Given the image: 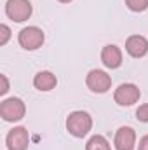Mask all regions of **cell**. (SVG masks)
I'll list each match as a JSON object with an SVG mask.
<instances>
[{
	"label": "cell",
	"instance_id": "13",
	"mask_svg": "<svg viewBox=\"0 0 148 150\" xmlns=\"http://www.w3.org/2000/svg\"><path fill=\"white\" fill-rule=\"evenodd\" d=\"M125 5L134 12H141L148 9V0H125Z\"/></svg>",
	"mask_w": 148,
	"mask_h": 150
},
{
	"label": "cell",
	"instance_id": "17",
	"mask_svg": "<svg viewBox=\"0 0 148 150\" xmlns=\"http://www.w3.org/2000/svg\"><path fill=\"white\" fill-rule=\"evenodd\" d=\"M138 150H148V136H143L141 140H140V147Z\"/></svg>",
	"mask_w": 148,
	"mask_h": 150
},
{
	"label": "cell",
	"instance_id": "8",
	"mask_svg": "<svg viewBox=\"0 0 148 150\" xmlns=\"http://www.w3.org/2000/svg\"><path fill=\"white\" fill-rule=\"evenodd\" d=\"M136 145V133L132 127L122 126L115 133V149L117 150H132Z\"/></svg>",
	"mask_w": 148,
	"mask_h": 150
},
{
	"label": "cell",
	"instance_id": "5",
	"mask_svg": "<svg viewBox=\"0 0 148 150\" xmlns=\"http://www.w3.org/2000/svg\"><path fill=\"white\" fill-rule=\"evenodd\" d=\"M140 87L134 86V84H120L117 89H115V101L120 105V107H131L134 105L138 100H140Z\"/></svg>",
	"mask_w": 148,
	"mask_h": 150
},
{
	"label": "cell",
	"instance_id": "6",
	"mask_svg": "<svg viewBox=\"0 0 148 150\" xmlns=\"http://www.w3.org/2000/svg\"><path fill=\"white\" fill-rule=\"evenodd\" d=\"M85 84L92 93H106L111 87V77L103 70H91L87 74Z\"/></svg>",
	"mask_w": 148,
	"mask_h": 150
},
{
	"label": "cell",
	"instance_id": "16",
	"mask_svg": "<svg viewBox=\"0 0 148 150\" xmlns=\"http://www.w3.org/2000/svg\"><path fill=\"white\" fill-rule=\"evenodd\" d=\"M0 80H2V89H0V94H5L9 91V80L5 75H0Z\"/></svg>",
	"mask_w": 148,
	"mask_h": 150
},
{
	"label": "cell",
	"instance_id": "3",
	"mask_svg": "<svg viewBox=\"0 0 148 150\" xmlns=\"http://www.w3.org/2000/svg\"><path fill=\"white\" fill-rule=\"evenodd\" d=\"M25 112H26V107H25L23 100H19V98H7L0 105V115L9 122L21 120L25 117Z\"/></svg>",
	"mask_w": 148,
	"mask_h": 150
},
{
	"label": "cell",
	"instance_id": "9",
	"mask_svg": "<svg viewBox=\"0 0 148 150\" xmlns=\"http://www.w3.org/2000/svg\"><path fill=\"white\" fill-rule=\"evenodd\" d=\"M125 51L132 58H143L148 52V40L143 35H131L125 40Z\"/></svg>",
	"mask_w": 148,
	"mask_h": 150
},
{
	"label": "cell",
	"instance_id": "15",
	"mask_svg": "<svg viewBox=\"0 0 148 150\" xmlns=\"http://www.w3.org/2000/svg\"><path fill=\"white\" fill-rule=\"evenodd\" d=\"M136 117H138V120H141V122H148V103L141 105V107L136 110Z\"/></svg>",
	"mask_w": 148,
	"mask_h": 150
},
{
	"label": "cell",
	"instance_id": "2",
	"mask_svg": "<svg viewBox=\"0 0 148 150\" xmlns=\"http://www.w3.org/2000/svg\"><path fill=\"white\" fill-rule=\"evenodd\" d=\"M32 4L30 0H7L5 4V14L16 21V23H23L32 16Z\"/></svg>",
	"mask_w": 148,
	"mask_h": 150
},
{
	"label": "cell",
	"instance_id": "7",
	"mask_svg": "<svg viewBox=\"0 0 148 150\" xmlns=\"http://www.w3.org/2000/svg\"><path fill=\"white\" fill-rule=\"evenodd\" d=\"M7 149L9 150H26L28 149V143H30V138H28V131L25 127H14L9 131L7 134Z\"/></svg>",
	"mask_w": 148,
	"mask_h": 150
},
{
	"label": "cell",
	"instance_id": "18",
	"mask_svg": "<svg viewBox=\"0 0 148 150\" xmlns=\"http://www.w3.org/2000/svg\"><path fill=\"white\" fill-rule=\"evenodd\" d=\"M59 2H63V4H68V2H72V0H59Z\"/></svg>",
	"mask_w": 148,
	"mask_h": 150
},
{
	"label": "cell",
	"instance_id": "1",
	"mask_svg": "<svg viewBox=\"0 0 148 150\" xmlns=\"http://www.w3.org/2000/svg\"><path fill=\"white\" fill-rule=\"evenodd\" d=\"M92 127V117L87 112H82V110H77L72 112L66 119V129L70 134H73L77 138H84Z\"/></svg>",
	"mask_w": 148,
	"mask_h": 150
},
{
	"label": "cell",
	"instance_id": "14",
	"mask_svg": "<svg viewBox=\"0 0 148 150\" xmlns=\"http://www.w3.org/2000/svg\"><path fill=\"white\" fill-rule=\"evenodd\" d=\"M11 38V28L7 25H0V45H5Z\"/></svg>",
	"mask_w": 148,
	"mask_h": 150
},
{
	"label": "cell",
	"instance_id": "11",
	"mask_svg": "<svg viewBox=\"0 0 148 150\" xmlns=\"http://www.w3.org/2000/svg\"><path fill=\"white\" fill-rule=\"evenodd\" d=\"M56 84H58L56 75L52 74V72H49V70L38 72L35 75V79H33V86L37 87L38 91H51V89L56 87Z\"/></svg>",
	"mask_w": 148,
	"mask_h": 150
},
{
	"label": "cell",
	"instance_id": "12",
	"mask_svg": "<svg viewBox=\"0 0 148 150\" xmlns=\"http://www.w3.org/2000/svg\"><path fill=\"white\" fill-rule=\"evenodd\" d=\"M85 150H111V147H110V143H108V140H106L105 136L96 134V136H92V138L87 142Z\"/></svg>",
	"mask_w": 148,
	"mask_h": 150
},
{
	"label": "cell",
	"instance_id": "10",
	"mask_svg": "<svg viewBox=\"0 0 148 150\" xmlns=\"http://www.w3.org/2000/svg\"><path fill=\"white\" fill-rule=\"evenodd\" d=\"M101 61L106 68H118L122 65V51L113 44L105 45L101 51Z\"/></svg>",
	"mask_w": 148,
	"mask_h": 150
},
{
	"label": "cell",
	"instance_id": "4",
	"mask_svg": "<svg viewBox=\"0 0 148 150\" xmlns=\"http://www.w3.org/2000/svg\"><path fill=\"white\" fill-rule=\"evenodd\" d=\"M18 40H19V45L23 49L33 51V49H38L44 44V32L38 26H26L19 32Z\"/></svg>",
	"mask_w": 148,
	"mask_h": 150
}]
</instances>
